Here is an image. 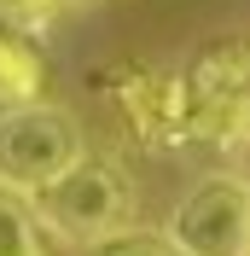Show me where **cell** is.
<instances>
[{
    "label": "cell",
    "instance_id": "obj_5",
    "mask_svg": "<svg viewBox=\"0 0 250 256\" xmlns=\"http://www.w3.org/2000/svg\"><path fill=\"white\" fill-rule=\"evenodd\" d=\"M35 88H41V58L18 35H0V105L6 111L35 105Z\"/></svg>",
    "mask_w": 250,
    "mask_h": 256
},
{
    "label": "cell",
    "instance_id": "obj_3",
    "mask_svg": "<svg viewBox=\"0 0 250 256\" xmlns=\"http://www.w3.org/2000/svg\"><path fill=\"white\" fill-rule=\"evenodd\" d=\"M163 233L180 256H250V175L216 169L192 180Z\"/></svg>",
    "mask_w": 250,
    "mask_h": 256
},
{
    "label": "cell",
    "instance_id": "obj_7",
    "mask_svg": "<svg viewBox=\"0 0 250 256\" xmlns=\"http://www.w3.org/2000/svg\"><path fill=\"white\" fill-rule=\"evenodd\" d=\"M70 6H94V0H47V12H70Z\"/></svg>",
    "mask_w": 250,
    "mask_h": 256
},
{
    "label": "cell",
    "instance_id": "obj_8",
    "mask_svg": "<svg viewBox=\"0 0 250 256\" xmlns=\"http://www.w3.org/2000/svg\"><path fill=\"white\" fill-rule=\"evenodd\" d=\"M244 47H250V41H244Z\"/></svg>",
    "mask_w": 250,
    "mask_h": 256
},
{
    "label": "cell",
    "instance_id": "obj_1",
    "mask_svg": "<svg viewBox=\"0 0 250 256\" xmlns=\"http://www.w3.org/2000/svg\"><path fill=\"white\" fill-rule=\"evenodd\" d=\"M35 216L41 227H52L64 244L94 250L110 233H122L134 216V180L105 158H82L76 169H64L52 186L35 192Z\"/></svg>",
    "mask_w": 250,
    "mask_h": 256
},
{
    "label": "cell",
    "instance_id": "obj_6",
    "mask_svg": "<svg viewBox=\"0 0 250 256\" xmlns=\"http://www.w3.org/2000/svg\"><path fill=\"white\" fill-rule=\"evenodd\" d=\"M94 256H180L169 244V233H152V227H122L110 233L105 244H94Z\"/></svg>",
    "mask_w": 250,
    "mask_h": 256
},
{
    "label": "cell",
    "instance_id": "obj_4",
    "mask_svg": "<svg viewBox=\"0 0 250 256\" xmlns=\"http://www.w3.org/2000/svg\"><path fill=\"white\" fill-rule=\"evenodd\" d=\"M0 256H47V233L35 216L30 192L0 180Z\"/></svg>",
    "mask_w": 250,
    "mask_h": 256
},
{
    "label": "cell",
    "instance_id": "obj_2",
    "mask_svg": "<svg viewBox=\"0 0 250 256\" xmlns=\"http://www.w3.org/2000/svg\"><path fill=\"white\" fill-rule=\"evenodd\" d=\"M88 158L82 128L58 105H18L0 111V180L18 192H41Z\"/></svg>",
    "mask_w": 250,
    "mask_h": 256
}]
</instances>
